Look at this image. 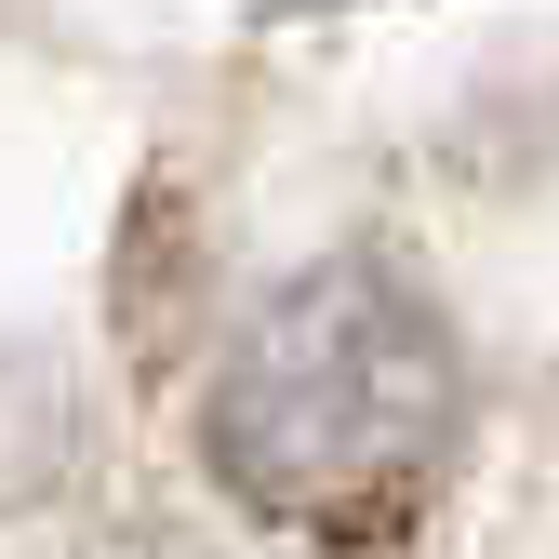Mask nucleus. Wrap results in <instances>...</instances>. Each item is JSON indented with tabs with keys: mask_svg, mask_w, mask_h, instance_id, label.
Masks as SVG:
<instances>
[{
	"mask_svg": "<svg viewBox=\"0 0 559 559\" xmlns=\"http://www.w3.org/2000/svg\"><path fill=\"white\" fill-rule=\"evenodd\" d=\"M453 440H466V360L440 307L373 253L280 280L200 400V466L307 546H400L440 507Z\"/></svg>",
	"mask_w": 559,
	"mask_h": 559,
	"instance_id": "1",
	"label": "nucleus"
},
{
	"mask_svg": "<svg viewBox=\"0 0 559 559\" xmlns=\"http://www.w3.org/2000/svg\"><path fill=\"white\" fill-rule=\"evenodd\" d=\"M94 559H214V546H174V533H133V546H94Z\"/></svg>",
	"mask_w": 559,
	"mask_h": 559,
	"instance_id": "2",
	"label": "nucleus"
}]
</instances>
